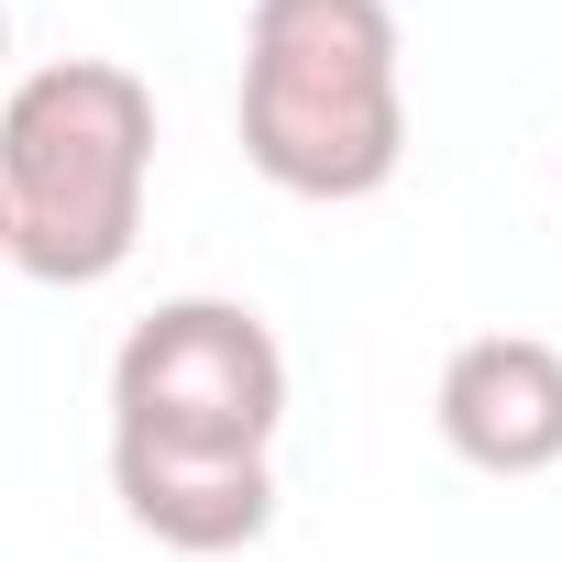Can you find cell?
Returning a JSON list of instances; mask_svg holds the SVG:
<instances>
[{
	"label": "cell",
	"mask_w": 562,
	"mask_h": 562,
	"mask_svg": "<svg viewBox=\"0 0 562 562\" xmlns=\"http://www.w3.org/2000/svg\"><path fill=\"white\" fill-rule=\"evenodd\" d=\"M386 0H254L243 12V155L288 199H375L408 166V67Z\"/></svg>",
	"instance_id": "cell-1"
},
{
	"label": "cell",
	"mask_w": 562,
	"mask_h": 562,
	"mask_svg": "<svg viewBox=\"0 0 562 562\" xmlns=\"http://www.w3.org/2000/svg\"><path fill=\"white\" fill-rule=\"evenodd\" d=\"M155 89L111 56H56L0 100V221L34 288H100L144 243Z\"/></svg>",
	"instance_id": "cell-2"
},
{
	"label": "cell",
	"mask_w": 562,
	"mask_h": 562,
	"mask_svg": "<svg viewBox=\"0 0 562 562\" xmlns=\"http://www.w3.org/2000/svg\"><path fill=\"white\" fill-rule=\"evenodd\" d=\"M288 430V342L243 299H166L111 353V441L144 452H210V463H276Z\"/></svg>",
	"instance_id": "cell-3"
},
{
	"label": "cell",
	"mask_w": 562,
	"mask_h": 562,
	"mask_svg": "<svg viewBox=\"0 0 562 562\" xmlns=\"http://www.w3.org/2000/svg\"><path fill=\"white\" fill-rule=\"evenodd\" d=\"M430 419L474 474H551L562 463V342H540V331L452 342V364L430 386Z\"/></svg>",
	"instance_id": "cell-4"
},
{
	"label": "cell",
	"mask_w": 562,
	"mask_h": 562,
	"mask_svg": "<svg viewBox=\"0 0 562 562\" xmlns=\"http://www.w3.org/2000/svg\"><path fill=\"white\" fill-rule=\"evenodd\" d=\"M111 496L144 540L166 551H254L276 529V463H210V452H144V441H111Z\"/></svg>",
	"instance_id": "cell-5"
},
{
	"label": "cell",
	"mask_w": 562,
	"mask_h": 562,
	"mask_svg": "<svg viewBox=\"0 0 562 562\" xmlns=\"http://www.w3.org/2000/svg\"><path fill=\"white\" fill-rule=\"evenodd\" d=\"M0 265H12V221H0Z\"/></svg>",
	"instance_id": "cell-6"
},
{
	"label": "cell",
	"mask_w": 562,
	"mask_h": 562,
	"mask_svg": "<svg viewBox=\"0 0 562 562\" xmlns=\"http://www.w3.org/2000/svg\"><path fill=\"white\" fill-rule=\"evenodd\" d=\"M0 56H12V12H0Z\"/></svg>",
	"instance_id": "cell-7"
},
{
	"label": "cell",
	"mask_w": 562,
	"mask_h": 562,
	"mask_svg": "<svg viewBox=\"0 0 562 562\" xmlns=\"http://www.w3.org/2000/svg\"><path fill=\"white\" fill-rule=\"evenodd\" d=\"M551 199H562V177H551Z\"/></svg>",
	"instance_id": "cell-8"
}]
</instances>
